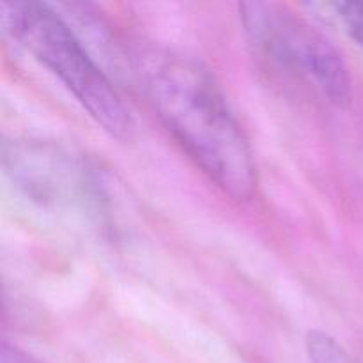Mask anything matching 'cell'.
<instances>
[{
	"label": "cell",
	"instance_id": "cell-3",
	"mask_svg": "<svg viewBox=\"0 0 363 363\" xmlns=\"http://www.w3.org/2000/svg\"><path fill=\"white\" fill-rule=\"evenodd\" d=\"M240 11L255 52L273 66L307 80L333 105H350V69L321 32L280 4L245 2Z\"/></svg>",
	"mask_w": 363,
	"mask_h": 363
},
{
	"label": "cell",
	"instance_id": "cell-7",
	"mask_svg": "<svg viewBox=\"0 0 363 363\" xmlns=\"http://www.w3.org/2000/svg\"><path fill=\"white\" fill-rule=\"evenodd\" d=\"M2 363H34L25 353L11 347L9 344H2Z\"/></svg>",
	"mask_w": 363,
	"mask_h": 363
},
{
	"label": "cell",
	"instance_id": "cell-1",
	"mask_svg": "<svg viewBox=\"0 0 363 363\" xmlns=\"http://www.w3.org/2000/svg\"><path fill=\"white\" fill-rule=\"evenodd\" d=\"M137 74L147 103L195 165L234 201L257 188L248 138L206 67L188 57L149 50L137 55Z\"/></svg>",
	"mask_w": 363,
	"mask_h": 363
},
{
	"label": "cell",
	"instance_id": "cell-5",
	"mask_svg": "<svg viewBox=\"0 0 363 363\" xmlns=\"http://www.w3.org/2000/svg\"><path fill=\"white\" fill-rule=\"evenodd\" d=\"M305 344L312 363H357L333 337L325 332H311Z\"/></svg>",
	"mask_w": 363,
	"mask_h": 363
},
{
	"label": "cell",
	"instance_id": "cell-6",
	"mask_svg": "<svg viewBox=\"0 0 363 363\" xmlns=\"http://www.w3.org/2000/svg\"><path fill=\"white\" fill-rule=\"evenodd\" d=\"M333 7L350 38L363 48V2H335Z\"/></svg>",
	"mask_w": 363,
	"mask_h": 363
},
{
	"label": "cell",
	"instance_id": "cell-4",
	"mask_svg": "<svg viewBox=\"0 0 363 363\" xmlns=\"http://www.w3.org/2000/svg\"><path fill=\"white\" fill-rule=\"evenodd\" d=\"M4 167L30 199L55 208H89L98 186L87 167L52 142H4Z\"/></svg>",
	"mask_w": 363,
	"mask_h": 363
},
{
	"label": "cell",
	"instance_id": "cell-2",
	"mask_svg": "<svg viewBox=\"0 0 363 363\" xmlns=\"http://www.w3.org/2000/svg\"><path fill=\"white\" fill-rule=\"evenodd\" d=\"M0 13L4 30L48 67L106 133L117 138L130 135V112L116 87L52 7L39 2H2Z\"/></svg>",
	"mask_w": 363,
	"mask_h": 363
}]
</instances>
